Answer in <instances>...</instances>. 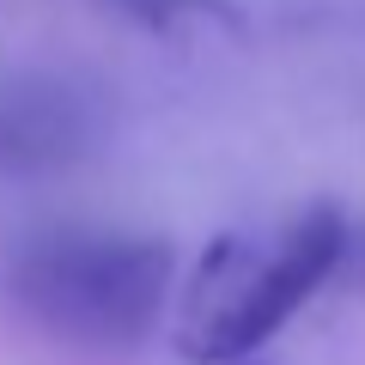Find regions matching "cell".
Listing matches in <instances>:
<instances>
[{
  "mask_svg": "<svg viewBox=\"0 0 365 365\" xmlns=\"http://www.w3.org/2000/svg\"><path fill=\"white\" fill-rule=\"evenodd\" d=\"M98 140V110L73 79H0V170H67Z\"/></svg>",
  "mask_w": 365,
  "mask_h": 365,
  "instance_id": "cell-3",
  "label": "cell"
},
{
  "mask_svg": "<svg viewBox=\"0 0 365 365\" xmlns=\"http://www.w3.org/2000/svg\"><path fill=\"white\" fill-rule=\"evenodd\" d=\"M91 6H110V13H122L128 25L158 31V37H170V31H182V25H237V13L225 0H91Z\"/></svg>",
  "mask_w": 365,
  "mask_h": 365,
  "instance_id": "cell-4",
  "label": "cell"
},
{
  "mask_svg": "<svg viewBox=\"0 0 365 365\" xmlns=\"http://www.w3.org/2000/svg\"><path fill=\"white\" fill-rule=\"evenodd\" d=\"M170 244L122 232H61L13 262V299L79 347H134L170 299Z\"/></svg>",
  "mask_w": 365,
  "mask_h": 365,
  "instance_id": "cell-1",
  "label": "cell"
},
{
  "mask_svg": "<svg viewBox=\"0 0 365 365\" xmlns=\"http://www.w3.org/2000/svg\"><path fill=\"white\" fill-rule=\"evenodd\" d=\"M347 244H353L347 213H341V207H311L287 237H280V250H274L262 268H250V274L232 280V292L189 329L182 353L201 359V365H237V359H250V353H256L262 341L280 335V329L304 311V299L341 268Z\"/></svg>",
  "mask_w": 365,
  "mask_h": 365,
  "instance_id": "cell-2",
  "label": "cell"
}]
</instances>
